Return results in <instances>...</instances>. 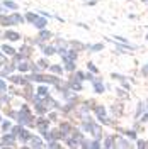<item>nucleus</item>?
Wrapping results in <instances>:
<instances>
[{"label": "nucleus", "mask_w": 148, "mask_h": 149, "mask_svg": "<svg viewBox=\"0 0 148 149\" xmlns=\"http://www.w3.org/2000/svg\"><path fill=\"white\" fill-rule=\"evenodd\" d=\"M14 141H16V134L14 132H10V134H5L4 137H2V146H14Z\"/></svg>", "instance_id": "1"}, {"label": "nucleus", "mask_w": 148, "mask_h": 149, "mask_svg": "<svg viewBox=\"0 0 148 149\" xmlns=\"http://www.w3.org/2000/svg\"><path fill=\"white\" fill-rule=\"evenodd\" d=\"M0 24L7 27V26H12V24H16V22H14L12 15H9V17H7V15H2V17H0Z\"/></svg>", "instance_id": "2"}, {"label": "nucleus", "mask_w": 148, "mask_h": 149, "mask_svg": "<svg viewBox=\"0 0 148 149\" xmlns=\"http://www.w3.org/2000/svg\"><path fill=\"white\" fill-rule=\"evenodd\" d=\"M19 139L22 141V142H26V141H29V139H32V137H31V134H29L27 130H20V132H19Z\"/></svg>", "instance_id": "3"}, {"label": "nucleus", "mask_w": 148, "mask_h": 149, "mask_svg": "<svg viewBox=\"0 0 148 149\" xmlns=\"http://www.w3.org/2000/svg\"><path fill=\"white\" fill-rule=\"evenodd\" d=\"M5 37H7L9 41H17V39H19L20 36H19L16 31H7V32H5Z\"/></svg>", "instance_id": "4"}, {"label": "nucleus", "mask_w": 148, "mask_h": 149, "mask_svg": "<svg viewBox=\"0 0 148 149\" xmlns=\"http://www.w3.org/2000/svg\"><path fill=\"white\" fill-rule=\"evenodd\" d=\"M4 7H9V9H17V3L14 0H4Z\"/></svg>", "instance_id": "5"}, {"label": "nucleus", "mask_w": 148, "mask_h": 149, "mask_svg": "<svg viewBox=\"0 0 148 149\" xmlns=\"http://www.w3.org/2000/svg\"><path fill=\"white\" fill-rule=\"evenodd\" d=\"M2 51H4V53H7V54H16V49H14V47L12 46H7V44H5V46H2Z\"/></svg>", "instance_id": "6"}, {"label": "nucleus", "mask_w": 148, "mask_h": 149, "mask_svg": "<svg viewBox=\"0 0 148 149\" xmlns=\"http://www.w3.org/2000/svg\"><path fill=\"white\" fill-rule=\"evenodd\" d=\"M12 19H14V22H16V24H20V22L24 20V17H22L20 14H12Z\"/></svg>", "instance_id": "7"}, {"label": "nucleus", "mask_w": 148, "mask_h": 149, "mask_svg": "<svg viewBox=\"0 0 148 149\" xmlns=\"http://www.w3.org/2000/svg\"><path fill=\"white\" fill-rule=\"evenodd\" d=\"M17 70H19V71H22V73H26V71L29 70V65H27V63H20V65L17 66Z\"/></svg>", "instance_id": "8"}, {"label": "nucleus", "mask_w": 148, "mask_h": 149, "mask_svg": "<svg viewBox=\"0 0 148 149\" xmlns=\"http://www.w3.org/2000/svg\"><path fill=\"white\" fill-rule=\"evenodd\" d=\"M10 127H12V122H9V120H4V122H2V129L5 130V132H7V130H10Z\"/></svg>", "instance_id": "9"}, {"label": "nucleus", "mask_w": 148, "mask_h": 149, "mask_svg": "<svg viewBox=\"0 0 148 149\" xmlns=\"http://www.w3.org/2000/svg\"><path fill=\"white\" fill-rule=\"evenodd\" d=\"M26 19H27V20H31V22H36V20H37L36 14H32V12H27V14H26Z\"/></svg>", "instance_id": "10"}, {"label": "nucleus", "mask_w": 148, "mask_h": 149, "mask_svg": "<svg viewBox=\"0 0 148 149\" xmlns=\"http://www.w3.org/2000/svg\"><path fill=\"white\" fill-rule=\"evenodd\" d=\"M49 36H51V34H49L48 31H41V32H39V39H49Z\"/></svg>", "instance_id": "11"}, {"label": "nucleus", "mask_w": 148, "mask_h": 149, "mask_svg": "<svg viewBox=\"0 0 148 149\" xmlns=\"http://www.w3.org/2000/svg\"><path fill=\"white\" fill-rule=\"evenodd\" d=\"M34 24H36L37 27H44V24H46V20H44V19H37V20L34 22Z\"/></svg>", "instance_id": "12"}, {"label": "nucleus", "mask_w": 148, "mask_h": 149, "mask_svg": "<svg viewBox=\"0 0 148 149\" xmlns=\"http://www.w3.org/2000/svg\"><path fill=\"white\" fill-rule=\"evenodd\" d=\"M5 103H9V97H5V95H0V105H5Z\"/></svg>", "instance_id": "13"}, {"label": "nucleus", "mask_w": 148, "mask_h": 149, "mask_svg": "<svg viewBox=\"0 0 148 149\" xmlns=\"http://www.w3.org/2000/svg\"><path fill=\"white\" fill-rule=\"evenodd\" d=\"M37 127H39L41 130H44L46 129V122L44 120H37Z\"/></svg>", "instance_id": "14"}, {"label": "nucleus", "mask_w": 148, "mask_h": 149, "mask_svg": "<svg viewBox=\"0 0 148 149\" xmlns=\"http://www.w3.org/2000/svg\"><path fill=\"white\" fill-rule=\"evenodd\" d=\"M5 90H7V85L4 80H0V92H5Z\"/></svg>", "instance_id": "15"}, {"label": "nucleus", "mask_w": 148, "mask_h": 149, "mask_svg": "<svg viewBox=\"0 0 148 149\" xmlns=\"http://www.w3.org/2000/svg\"><path fill=\"white\" fill-rule=\"evenodd\" d=\"M37 93H39V95H46V88H44V86H39V88H37Z\"/></svg>", "instance_id": "16"}, {"label": "nucleus", "mask_w": 148, "mask_h": 149, "mask_svg": "<svg viewBox=\"0 0 148 149\" xmlns=\"http://www.w3.org/2000/svg\"><path fill=\"white\" fill-rule=\"evenodd\" d=\"M36 110H37V113H43V112H44V107L37 103V105H36Z\"/></svg>", "instance_id": "17"}, {"label": "nucleus", "mask_w": 148, "mask_h": 149, "mask_svg": "<svg viewBox=\"0 0 148 149\" xmlns=\"http://www.w3.org/2000/svg\"><path fill=\"white\" fill-rule=\"evenodd\" d=\"M7 113H9V117H12V119H17V112H12V110H9Z\"/></svg>", "instance_id": "18"}, {"label": "nucleus", "mask_w": 148, "mask_h": 149, "mask_svg": "<svg viewBox=\"0 0 148 149\" xmlns=\"http://www.w3.org/2000/svg\"><path fill=\"white\" fill-rule=\"evenodd\" d=\"M32 146H34V148H39V146H41V141H37V139H32Z\"/></svg>", "instance_id": "19"}, {"label": "nucleus", "mask_w": 148, "mask_h": 149, "mask_svg": "<svg viewBox=\"0 0 148 149\" xmlns=\"http://www.w3.org/2000/svg\"><path fill=\"white\" fill-rule=\"evenodd\" d=\"M53 51H55V49H53V47H46V49H44V53H46V54H51V53H53Z\"/></svg>", "instance_id": "20"}, {"label": "nucleus", "mask_w": 148, "mask_h": 149, "mask_svg": "<svg viewBox=\"0 0 148 149\" xmlns=\"http://www.w3.org/2000/svg\"><path fill=\"white\" fill-rule=\"evenodd\" d=\"M37 65H39V66H43V68H44V66H46V61H44V59H41V61H39Z\"/></svg>", "instance_id": "21"}, {"label": "nucleus", "mask_w": 148, "mask_h": 149, "mask_svg": "<svg viewBox=\"0 0 148 149\" xmlns=\"http://www.w3.org/2000/svg\"><path fill=\"white\" fill-rule=\"evenodd\" d=\"M2 58H4V54H2V51H0V59H2Z\"/></svg>", "instance_id": "22"}]
</instances>
